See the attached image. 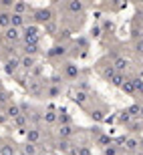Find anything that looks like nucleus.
Masks as SVG:
<instances>
[{"mask_svg":"<svg viewBox=\"0 0 143 155\" xmlns=\"http://www.w3.org/2000/svg\"><path fill=\"white\" fill-rule=\"evenodd\" d=\"M28 20H30V24L45 26V24H48L51 20H55V12H52V8H35V10L30 12Z\"/></svg>","mask_w":143,"mask_h":155,"instance_id":"obj_1","label":"nucleus"},{"mask_svg":"<svg viewBox=\"0 0 143 155\" xmlns=\"http://www.w3.org/2000/svg\"><path fill=\"white\" fill-rule=\"evenodd\" d=\"M22 45H40V28L36 24H26L22 28Z\"/></svg>","mask_w":143,"mask_h":155,"instance_id":"obj_2","label":"nucleus"},{"mask_svg":"<svg viewBox=\"0 0 143 155\" xmlns=\"http://www.w3.org/2000/svg\"><path fill=\"white\" fill-rule=\"evenodd\" d=\"M58 73L63 75L65 81H77L81 75V69H79V64L75 63V61H65L63 67L58 69Z\"/></svg>","mask_w":143,"mask_h":155,"instance_id":"obj_3","label":"nucleus"},{"mask_svg":"<svg viewBox=\"0 0 143 155\" xmlns=\"http://www.w3.org/2000/svg\"><path fill=\"white\" fill-rule=\"evenodd\" d=\"M45 54H46V58H58V61H63V58H67L71 54V51H69V45L57 42V45H52Z\"/></svg>","mask_w":143,"mask_h":155,"instance_id":"obj_4","label":"nucleus"},{"mask_svg":"<svg viewBox=\"0 0 143 155\" xmlns=\"http://www.w3.org/2000/svg\"><path fill=\"white\" fill-rule=\"evenodd\" d=\"M2 42L8 46H16L18 42H22V30H18V28H6L2 30Z\"/></svg>","mask_w":143,"mask_h":155,"instance_id":"obj_5","label":"nucleus"},{"mask_svg":"<svg viewBox=\"0 0 143 155\" xmlns=\"http://www.w3.org/2000/svg\"><path fill=\"white\" fill-rule=\"evenodd\" d=\"M24 89H26V93H28L30 97H45V89H46V87L42 85V79L36 81V79H30V77H28Z\"/></svg>","mask_w":143,"mask_h":155,"instance_id":"obj_6","label":"nucleus"},{"mask_svg":"<svg viewBox=\"0 0 143 155\" xmlns=\"http://www.w3.org/2000/svg\"><path fill=\"white\" fill-rule=\"evenodd\" d=\"M111 67H113L117 73L127 75V71H129V67H131V61H129L127 57H123V54H113V57H111Z\"/></svg>","mask_w":143,"mask_h":155,"instance_id":"obj_7","label":"nucleus"},{"mask_svg":"<svg viewBox=\"0 0 143 155\" xmlns=\"http://www.w3.org/2000/svg\"><path fill=\"white\" fill-rule=\"evenodd\" d=\"M20 71H22L20 69V54L18 57H10V58L4 61V73L8 77H16Z\"/></svg>","mask_w":143,"mask_h":155,"instance_id":"obj_8","label":"nucleus"},{"mask_svg":"<svg viewBox=\"0 0 143 155\" xmlns=\"http://www.w3.org/2000/svg\"><path fill=\"white\" fill-rule=\"evenodd\" d=\"M65 10L69 12V14H75V16H79L83 12L87 10V4L83 0H69L67 4H65Z\"/></svg>","mask_w":143,"mask_h":155,"instance_id":"obj_9","label":"nucleus"},{"mask_svg":"<svg viewBox=\"0 0 143 155\" xmlns=\"http://www.w3.org/2000/svg\"><path fill=\"white\" fill-rule=\"evenodd\" d=\"M71 95H73L71 99H73L75 105H79V107H83V109H87V107H89V101H91V95H89V93L79 91V89H77V91H73Z\"/></svg>","mask_w":143,"mask_h":155,"instance_id":"obj_10","label":"nucleus"},{"mask_svg":"<svg viewBox=\"0 0 143 155\" xmlns=\"http://www.w3.org/2000/svg\"><path fill=\"white\" fill-rule=\"evenodd\" d=\"M35 10V6H30L24 0H16L12 6V14H20V16H30V12Z\"/></svg>","mask_w":143,"mask_h":155,"instance_id":"obj_11","label":"nucleus"},{"mask_svg":"<svg viewBox=\"0 0 143 155\" xmlns=\"http://www.w3.org/2000/svg\"><path fill=\"white\" fill-rule=\"evenodd\" d=\"M121 151L123 153H131V155H137V151H141V147H139V139L133 137V135H129L125 141V145L121 147Z\"/></svg>","mask_w":143,"mask_h":155,"instance_id":"obj_12","label":"nucleus"},{"mask_svg":"<svg viewBox=\"0 0 143 155\" xmlns=\"http://www.w3.org/2000/svg\"><path fill=\"white\" fill-rule=\"evenodd\" d=\"M24 135H26V143L40 145V141H42V131H40V127H28Z\"/></svg>","mask_w":143,"mask_h":155,"instance_id":"obj_13","label":"nucleus"},{"mask_svg":"<svg viewBox=\"0 0 143 155\" xmlns=\"http://www.w3.org/2000/svg\"><path fill=\"white\" fill-rule=\"evenodd\" d=\"M35 64H38V61H36V57H28V54H20V69L28 75L30 69L35 67Z\"/></svg>","mask_w":143,"mask_h":155,"instance_id":"obj_14","label":"nucleus"},{"mask_svg":"<svg viewBox=\"0 0 143 155\" xmlns=\"http://www.w3.org/2000/svg\"><path fill=\"white\" fill-rule=\"evenodd\" d=\"M42 123L45 125H57L58 123V115H57V111L52 109H46V111H42Z\"/></svg>","mask_w":143,"mask_h":155,"instance_id":"obj_15","label":"nucleus"},{"mask_svg":"<svg viewBox=\"0 0 143 155\" xmlns=\"http://www.w3.org/2000/svg\"><path fill=\"white\" fill-rule=\"evenodd\" d=\"M26 24H28V16H20V14H12L10 16V26L12 28L22 30Z\"/></svg>","mask_w":143,"mask_h":155,"instance_id":"obj_16","label":"nucleus"},{"mask_svg":"<svg viewBox=\"0 0 143 155\" xmlns=\"http://www.w3.org/2000/svg\"><path fill=\"white\" fill-rule=\"evenodd\" d=\"M95 145L101 147V149H105L109 145H113V137L107 135V133H99V135H95Z\"/></svg>","mask_w":143,"mask_h":155,"instance_id":"obj_17","label":"nucleus"},{"mask_svg":"<svg viewBox=\"0 0 143 155\" xmlns=\"http://www.w3.org/2000/svg\"><path fill=\"white\" fill-rule=\"evenodd\" d=\"M10 123L14 125V129H18V131H22V133H26V129L30 127V123H28V119H26V115H18L16 119H12Z\"/></svg>","mask_w":143,"mask_h":155,"instance_id":"obj_18","label":"nucleus"},{"mask_svg":"<svg viewBox=\"0 0 143 155\" xmlns=\"http://www.w3.org/2000/svg\"><path fill=\"white\" fill-rule=\"evenodd\" d=\"M4 115L8 117V121L16 119L18 115H22V111H20V105H18V103H10V105H8V107L4 109Z\"/></svg>","mask_w":143,"mask_h":155,"instance_id":"obj_19","label":"nucleus"},{"mask_svg":"<svg viewBox=\"0 0 143 155\" xmlns=\"http://www.w3.org/2000/svg\"><path fill=\"white\" fill-rule=\"evenodd\" d=\"M57 135H58V139H71L75 135V127L73 125H61L57 129Z\"/></svg>","mask_w":143,"mask_h":155,"instance_id":"obj_20","label":"nucleus"},{"mask_svg":"<svg viewBox=\"0 0 143 155\" xmlns=\"http://www.w3.org/2000/svg\"><path fill=\"white\" fill-rule=\"evenodd\" d=\"M61 95H63V87H55V85H51V87H46V89H45V97H46V99H51V101L58 99Z\"/></svg>","mask_w":143,"mask_h":155,"instance_id":"obj_21","label":"nucleus"},{"mask_svg":"<svg viewBox=\"0 0 143 155\" xmlns=\"http://www.w3.org/2000/svg\"><path fill=\"white\" fill-rule=\"evenodd\" d=\"M16 151H18V147L12 141H4L0 145V155H16Z\"/></svg>","mask_w":143,"mask_h":155,"instance_id":"obj_22","label":"nucleus"},{"mask_svg":"<svg viewBox=\"0 0 143 155\" xmlns=\"http://www.w3.org/2000/svg\"><path fill=\"white\" fill-rule=\"evenodd\" d=\"M57 115H58V123H57L58 127H61V125H73V117L69 115V111H67V109H58Z\"/></svg>","mask_w":143,"mask_h":155,"instance_id":"obj_23","label":"nucleus"},{"mask_svg":"<svg viewBox=\"0 0 143 155\" xmlns=\"http://www.w3.org/2000/svg\"><path fill=\"white\" fill-rule=\"evenodd\" d=\"M42 30H45V35H48V36H58V32H61L57 20H51L48 24H45V26H42Z\"/></svg>","mask_w":143,"mask_h":155,"instance_id":"obj_24","label":"nucleus"},{"mask_svg":"<svg viewBox=\"0 0 143 155\" xmlns=\"http://www.w3.org/2000/svg\"><path fill=\"white\" fill-rule=\"evenodd\" d=\"M22 54H28V57H38L40 52H42V48H40V45H22Z\"/></svg>","mask_w":143,"mask_h":155,"instance_id":"obj_25","label":"nucleus"},{"mask_svg":"<svg viewBox=\"0 0 143 155\" xmlns=\"http://www.w3.org/2000/svg\"><path fill=\"white\" fill-rule=\"evenodd\" d=\"M121 91L125 93L127 97H137V93H135V85H133L131 77H127V81L123 83V87H121Z\"/></svg>","mask_w":143,"mask_h":155,"instance_id":"obj_26","label":"nucleus"},{"mask_svg":"<svg viewBox=\"0 0 143 155\" xmlns=\"http://www.w3.org/2000/svg\"><path fill=\"white\" fill-rule=\"evenodd\" d=\"M10 103H12V93L4 89V91L0 93V111H4Z\"/></svg>","mask_w":143,"mask_h":155,"instance_id":"obj_27","label":"nucleus"},{"mask_svg":"<svg viewBox=\"0 0 143 155\" xmlns=\"http://www.w3.org/2000/svg\"><path fill=\"white\" fill-rule=\"evenodd\" d=\"M125 81H127V75H123V73H115L113 79L109 81V85H111V87H117V89H121Z\"/></svg>","mask_w":143,"mask_h":155,"instance_id":"obj_28","label":"nucleus"},{"mask_svg":"<svg viewBox=\"0 0 143 155\" xmlns=\"http://www.w3.org/2000/svg\"><path fill=\"white\" fill-rule=\"evenodd\" d=\"M10 16H12V12H4V10H0V30L10 28Z\"/></svg>","mask_w":143,"mask_h":155,"instance_id":"obj_29","label":"nucleus"},{"mask_svg":"<svg viewBox=\"0 0 143 155\" xmlns=\"http://www.w3.org/2000/svg\"><path fill=\"white\" fill-rule=\"evenodd\" d=\"M20 149H22L26 155H40V147L35 145V143H22V145H20Z\"/></svg>","mask_w":143,"mask_h":155,"instance_id":"obj_30","label":"nucleus"},{"mask_svg":"<svg viewBox=\"0 0 143 155\" xmlns=\"http://www.w3.org/2000/svg\"><path fill=\"white\" fill-rule=\"evenodd\" d=\"M28 77H30V79H36V81L45 79V69H42V64H35V67L30 69Z\"/></svg>","mask_w":143,"mask_h":155,"instance_id":"obj_31","label":"nucleus"},{"mask_svg":"<svg viewBox=\"0 0 143 155\" xmlns=\"http://www.w3.org/2000/svg\"><path fill=\"white\" fill-rule=\"evenodd\" d=\"M115 73H117V71H115L111 64H105V67H101V77H103V81H107V83L113 79Z\"/></svg>","mask_w":143,"mask_h":155,"instance_id":"obj_32","label":"nucleus"},{"mask_svg":"<svg viewBox=\"0 0 143 155\" xmlns=\"http://www.w3.org/2000/svg\"><path fill=\"white\" fill-rule=\"evenodd\" d=\"M89 117H91L93 121H103V119H107V113H105V109H91L89 111Z\"/></svg>","mask_w":143,"mask_h":155,"instance_id":"obj_33","label":"nucleus"},{"mask_svg":"<svg viewBox=\"0 0 143 155\" xmlns=\"http://www.w3.org/2000/svg\"><path fill=\"white\" fill-rule=\"evenodd\" d=\"M133 85H135V93H137V97H143V77L141 75H135L131 77Z\"/></svg>","mask_w":143,"mask_h":155,"instance_id":"obj_34","label":"nucleus"},{"mask_svg":"<svg viewBox=\"0 0 143 155\" xmlns=\"http://www.w3.org/2000/svg\"><path fill=\"white\" fill-rule=\"evenodd\" d=\"M141 105H143V103H133V105H129L125 111L133 117V119H139V113H141Z\"/></svg>","mask_w":143,"mask_h":155,"instance_id":"obj_35","label":"nucleus"},{"mask_svg":"<svg viewBox=\"0 0 143 155\" xmlns=\"http://www.w3.org/2000/svg\"><path fill=\"white\" fill-rule=\"evenodd\" d=\"M117 121H119V125L129 127V125H131V121H133V117L129 115L127 111H121V113H119V117H117Z\"/></svg>","mask_w":143,"mask_h":155,"instance_id":"obj_36","label":"nucleus"},{"mask_svg":"<svg viewBox=\"0 0 143 155\" xmlns=\"http://www.w3.org/2000/svg\"><path fill=\"white\" fill-rule=\"evenodd\" d=\"M123 151H121V147H117V145H109V147H105V149H101V155H121Z\"/></svg>","mask_w":143,"mask_h":155,"instance_id":"obj_37","label":"nucleus"},{"mask_svg":"<svg viewBox=\"0 0 143 155\" xmlns=\"http://www.w3.org/2000/svg\"><path fill=\"white\" fill-rule=\"evenodd\" d=\"M101 30H103V35H111V32H113L115 30V22L113 20H103V24H101Z\"/></svg>","mask_w":143,"mask_h":155,"instance_id":"obj_38","label":"nucleus"},{"mask_svg":"<svg viewBox=\"0 0 143 155\" xmlns=\"http://www.w3.org/2000/svg\"><path fill=\"white\" fill-rule=\"evenodd\" d=\"M89 36H91V38H101V36H103V30H101V24H93L91 26V32H89Z\"/></svg>","mask_w":143,"mask_h":155,"instance_id":"obj_39","label":"nucleus"},{"mask_svg":"<svg viewBox=\"0 0 143 155\" xmlns=\"http://www.w3.org/2000/svg\"><path fill=\"white\" fill-rule=\"evenodd\" d=\"M141 125H143V121H141V119H133V121H131V125L127 127V129H129V133H139V131H141Z\"/></svg>","mask_w":143,"mask_h":155,"instance_id":"obj_40","label":"nucleus"},{"mask_svg":"<svg viewBox=\"0 0 143 155\" xmlns=\"http://www.w3.org/2000/svg\"><path fill=\"white\" fill-rule=\"evenodd\" d=\"M133 51L137 52L139 57H143V38H137V40H133Z\"/></svg>","mask_w":143,"mask_h":155,"instance_id":"obj_41","label":"nucleus"},{"mask_svg":"<svg viewBox=\"0 0 143 155\" xmlns=\"http://www.w3.org/2000/svg\"><path fill=\"white\" fill-rule=\"evenodd\" d=\"M77 155H93L89 145H77Z\"/></svg>","mask_w":143,"mask_h":155,"instance_id":"obj_42","label":"nucleus"},{"mask_svg":"<svg viewBox=\"0 0 143 155\" xmlns=\"http://www.w3.org/2000/svg\"><path fill=\"white\" fill-rule=\"evenodd\" d=\"M58 38H61V40H67V38H71V30H69V28H63L61 32H58Z\"/></svg>","mask_w":143,"mask_h":155,"instance_id":"obj_43","label":"nucleus"},{"mask_svg":"<svg viewBox=\"0 0 143 155\" xmlns=\"http://www.w3.org/2000/svg\"><path fill=\"white\" fill-rule=\"evenodd\" d=\"M8 123V117L4 115V111H0V125H6Z\"/></svg>","mask_w":143,"mask_h":155,"instance_id":"obj_44","label":"nucleus"},{"mask_svg":"<svg viewBox=\"0 0 143 155\" xmlns=\"http://www.w3.org/2000/svg\"><path fill=\"white\" fill-rule=\"evenodd\" d=\"M139 147H141V151H143V137L139 139Z\"/></svg>","mask_w":143,"mask_h":155,"instance_id":"obj_45","label":"nucleus"},{"mask_svg":"<svg viewBox=\"0 0 143 155\" xmlns=\"http://www.w3.org/2000/svg\"><path fill=\"white\" fill-rule=\"evenodd\" d=\"M16 155H26V153H24L22 149H18V151H16Z\"/></svg>","mask_w":143,"mask_h":155,"instance_id":"obj_46","label":"nucleus"},{"mask_svg":"<svg viewBox=\"0 0 143 155\" xmlns=\"http://www.w3.org/2000/svg\"><path fill=\"white\" fill-rule=\"evenodd\" d=\"M139 119L143 121V105H141V113H139Z\"/></svg>","mask_w":143,"mask_h":155,"instance_id":"obj_47","label":"nucleus"},{"mask_svg":"<svg viewBox=\"0 0 143 155\" xmlns=\"http://www.w3.org/2000/svg\"><path fill=\"white\" fill-rule=\"evenodd\" d=\"M4 91V85H2V81H0V93Z\"/></svg>","mask_w":143,"mask_h":155,"instance_id":"obj_48","label":"nucleus"},{"mask_svg":"<svg viewBox=\"0 0 143 155\" xmlns=\"http://www.w3.org/2000/svg\"><path fill=\"white\" fill-rule=\"evenodd\" d=\"M121 155H131V153H121Z\"/></svg>","mask_w":143,"mask_h":155,"instance_id":"obj_49","label":"nucleus"},{"mask_svg":"<svg viewBox=\"0 0 143 155\" xmlns=\"http://www.w3.org/2000/svg\"><path fill=\"white\" fill-rule=\"evenodd\" d=\"M141 24H143V18H141Z\"/></svg>","mask_w":143,"mask_h":155,"instance_id":"obj_50","label":"nucleus"}]
</instances>
